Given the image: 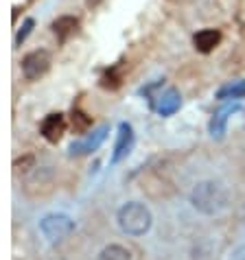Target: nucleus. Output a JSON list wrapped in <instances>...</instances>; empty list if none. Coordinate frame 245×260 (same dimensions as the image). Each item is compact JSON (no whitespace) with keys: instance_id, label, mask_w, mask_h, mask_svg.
Returning <instances> with one entry per match:
<instances>
[{"instance_id":"11","label":"nucleus","mask_w":245,"mask_h":260,"mask_svg":"<svg viewBox=\"0 0 245 260\" xmlns=\"http://www.w3.org/2000/svg\"><path fill=\"white\" fill-rule=\"evenodd\" d=\"M50 28H53L57 42H59V44H66V42L79 31V20L75 16H59Z\"/></svg>"},{"instance_id":"16","label":"nucleus","mask_w":245,"mask_h":260,"mask_svg":"<svg viewBox=\"0 0 245 260\" xmlns=\"http://www.w3.org/2000/svg\"><path fill=\"white\" fill-rule=\"evenodd\" d=\"M33 26H35V20H33V18H26L24 24H22V28H20V31L16 33V46H20V44H22V42L28 38V35H31Z\"/></svg>"},{"instance_id":"12","label":"nucleus","mask_w":245,"mask_h":260,"mask_svg":"<svg viewBox=\"0 0 245 260\" xmlns=\"http://www.w3.org/2000/svg\"><path fill=\"white\" fill-rule=\"evenodd\" d=\"M245 96V79L241 81H234V83H228L219 88L217 92V99L219 101H228V99H243Z\"/></svg>"},{"instance_id":"2","label":"nucleus","mask_w":245,"mask_h":260,"mask_svg":"<svg viewBox=\"0 0 245 260\" xmlns=\"http://www.w3.org/2000/svg\"><path fill=\"white\" fill-rule=\"evenodd\" d=\"M116 223L120 232H125L127 236H145L151 230V225H154V214H151V210L145 204L127 201L125 206L118 208Z\"/></svg>"},{"instance_id":"4","label":"nucleus","mask_w":245,"mask_h":260,"mask_svg":"<svg viewBox=\"0 0 245 260\" xmlns=\"http://www.w3.org/2000/svg\"><path fill=\"white\" fill-rule=\"evenodd\" d=\"M50 68V55L46 50H33V53H28L24 59H22V75L24 79L28 81H38L48 72Z\"/></svg>"},{"instance_id":"1","label":"nucleus","mask_w":245,"mask_h":260,"mask_svg":"<svg viewBox=\"0 0 245 260\" xmlns=\"http://www.w3.org/2000/svg\"><path fill=\"white\" fill-rule=\"evenodd\" d=\"M191 204L197 212L206 216H217L228 210L230 206V192L221 182L215 179H201L191 190Z\"/></svg>"},{"instance_id":"10","label":"nucleus","mask_w":245,"mask_h":260,"mask_svg":"<svg viewBox=\"0 0 245 260\" xmlns=\"http://www.w3.org/2000/svg\"><path fill=\"white\" fill-rule=\"evenodd\" d=\"M219 42H221L219 28H201V31H197L195 35H193V46L204 55L212 53V50L219 46Z\"/></svg>"},{"instance_id":"13","label":"nucleus","mask_w":245,"mask_h":260,"mask_svg":"<svg viewBox=\"0 0 245 260\" xmlns=\"http://www.w3.org/2000/svg\"><path fill=\"white\" fill-rule=\"evenodd\" d=\"M99 260H132V254L122 245H107V247L101 249Z\"/></svg>"},{"instance_id":"7","label":"nucleus","mask_w":245,"mask_h":260,"mask_svg":"<svg viewBox=\"0 0 245 260\" xmlns=\"http://www.w3.org/2000/svg\"><path fill=\"white\" fill-rule=\"evenodd\" d=\"M132 147H134V127L129 122H120L116 144H114V153H112V164H118L120 160H125Z\"/></svg>"},{"instance_id":"5","label":"nucleus","mask_w":245,"mask_h":260,"mask_svg":"<svg viewBox=\"0 0 245 260\" xmlns=\"http://www.w3.org/2000/svg\"><path fill=\"white\" fill-rule=\"evenodd\" d=\"M107 132H110V127L107 125H101L99 129H95V132H90L88 136H83L81 140L73 142L68 147V155H88L92 153V151H97L101 144H103V140L107 138Z\"/></svg>"},{"instance_id":"17","label":"nucleus","mask_w":245,"mask_h":260,"mask_svg":"<svg viewBox=\"0 0 245 260\" xmlns=\"http://www.w3.org/2000/svg\"><path fill=\"white\" fill-rule=\"evenodd\" d=\"M101 3V0H85V5H88V7H97Z\"/></svg>"},{"instance_id":"15","label":"nucleus","mask_w":245,"mask_h":260,"mask_svg":"<svg viewBox=\"0 0 245 260\" xmlns=\"http://www.w3.org/2000/svg\"><path fill=\"white\" fill-rule=\"evenodd\" d=\"M101 85H103V88H110V90L118 88V85H120V75L116 72V68H112V70L105 72L103 79H101Z\"/></svg>"},{"instance_id":"14","label":"nucleus","mask_w":245,"mask_h":260,"mask_svg":"<svg viewBox=\"0 0 245 260\" xmlns=\"http://www.w3.org/2000/svg\"><path fill=\"white\" fill-rule=\"evenodd\" d=\"M70 122H73L75 132H88L90 125H92V118L88 116V114H83L81 110H73V118H70Z\"/></svg>"},{"instance_id":"3","label":"nucleus","mask_w":245,"mask_h":260,"mask_svg":"<svg viewBox=\"0 0 245 260\" xmlns=\"http://www.w3.org/2000/svg\"><path fill=\"white\" fill-rule=\"evenodd\" d=\"M40 232L48 243L64 241L66 236L75 232V221L68 214H46L40 221Z\"/></svg>"},{"instance_id":"6","label":"nucleus","mask_w":245,"mask_h":260,"mask_svg":"<svg viewBox=\"0 0 245 260\" xmlns=\"http://www.w3.org/2000/svg\"><path fill=\"white\" fill-rule=\"evenodd\" d=\"M66 116L59 112H55V114H48V116L42 120V125H40V134L44 136V140L48 142H59L62 140V136L66 134Z\"/></svg>"},{"instance_id":"8","label":"nucleus","mask_w":245,"mask_h":260,"mask_svg":"<svg viewBox=\"0 0 245 260\" xmlns=\"http://www.w3.org/2000/svg\"><path fill=\"white\" fill-rule=\"evenodd\" d=\"M239 110H241L239 103H228V105L219 107V110L212 114L210 127H208V129H210V136H212V138H217V140L223 138V134H226V125H228V118L232 116V114H236Z\"/></svg>"},{"instance_id":"9","label":"nucleus","mask_w":245,"mask_h":260,"mask_svg":"<svg viewBox=\"0 0 245 260\" xmlns=\"http://www.w3.org/2000/svg\"><path fill=\"white\" fill-rule=\"evenodd\" d=\"M179 105H182V96H179V92L175 88H169L156 99L154 110L160 114L162 118H167V116H173V114L179 110Z\"/></svg>"}]
</instances>
